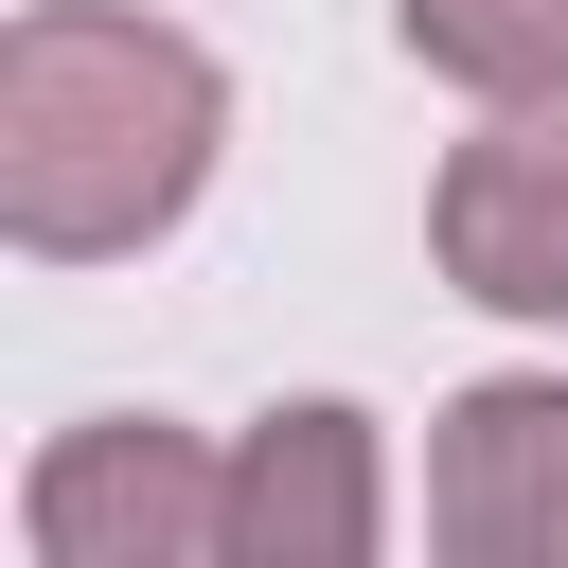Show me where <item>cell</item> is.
I'll return each instance as SVG.
<instances>
[{
    "mask_svg": "<svg viewBox=\"0 0 568 568\" xmlns=\"http://www.w3.org/2000/svg\"><path fill=\"white\" fill-rule=\"evenodd\" d=\"M231 160V71L142 0H36L0 36V248L18 266H124L160 248Z\"/></svg>",
    "mask_w": 568,
    "mask_h": 568,
    "instance_id": "1",
    "label": "cell"
},
{
    "mask_svg": "<svg viewBox=\"0 0 568 568\" xmlns=\"http://www.w3.org/2000/svg\"><path fill=\"white\" fill-rule=\"evenodd\" d=\"M18 550L36 568H231V444H195L160 408H89L36 444Z\"/></svg>",
    "mask_w": 568,
    "mask_h": 568,
    "instance_id": "2",
    "label": "cell"
},
{
    "mask_svg": "<svg viewBox=\"0 0 568 568\" xmlns=\"http://www.w3.org/2000/svg\"><path fill=\"white\" fill-rule=\"evenodd\" d=\"M426 248L479 320H568V106H479L426 178Z\"/></svg>",
    "mask_w": 568,
    "mask_h": 568,
    "instance_id": "3",
    "label": "cell"
},
{
    "mask_svg": "<svg viewBox=\"0 0 568 568\" xmlns=\"http://www.w3.org/2000/svg\"><path fill=\"white\" fill-rule=\"evenodd\" d=\"M390 550V444L355 390H284L231 426V568H373Z\"/></svg>",
    "mask_w": 568,
    "mask_h": 568,
    "instance_id": "4",
    "label": "cell"
},
{
    "mask_svg": "<svg viewBox=\"0 0 568 568\" xmlns=\"http://www.w3.org/2000/svg\"><path fill=\"white\" fill-rule=\"evenodd\" d=\"M426 532L479 568H568V373H479L426 426Z\"/></svg>",
    "mask_w": 568,
    "mask_h": 568,
    "instance_id": "5",
    "label": "cell"
},
{
    "mask_svg": "<svg viewBox=\"0 0 568 568\" xmlns=\"http://www.w3.org/2000/svg\"><path fill=\"white\" fill-rule=\"evenodd\" d=\"M390 36L462 106H568V0H390Z\"/></svg>",
    "mask_w": 568,
    "mask_h": 568,
    "instance_id": "6",
    "label": "cell"
}]
</instances>
